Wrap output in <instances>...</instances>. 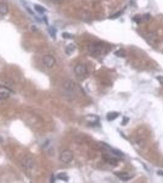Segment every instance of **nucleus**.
I'll return each instance as SVG.
<instances>
[{"instance_id": "obj_23", "label": "nucleus", "mask_w": 163, "mask_h": 183, "mask_svg": "<svg viewBox=\"0 0 163 183\" xmlns=\"http://www.w3.org/2000/svg\"><path fill=\"white\" fill-rule=\"evenodd\" d=\"M157 174L161 176H163V170H158L157 172Z\"/></svg>"}, {"instance_id": "obj_25", "label": "nucleus", "mask_w": 163, "mask_h": 183, "mask_svg": "<svg viewBox=\"0 0 163 183\" xmlns=\"http://www.w3.org/2000/svg\"><path fill=\"white\" fill-rule=\"evenodd\" d=\"M53 1L55 2V3H60L62 1V0H52Z\"/></svg>"}, {"instance_id": "obj_6", "label": "nucleus", "mask_w": 163, "mask_h": 183, "mask_svg": "<svg viewBox=\"0 0 163 183\" xmlns=\"http://www.w3.org/2000/svg\"><path fill=\"white\" fill-rule=\"evenodd\" d=\"M9 7L7 4L0 2V15H5L8 13Z\"/></svg>"}, {"instance_id": "obj_17", "label": "nucleus", "mask_w": 163, "mask_h": 183, "mask_svg": "<svg viewBox=\"0 0 163 183\" xmlns=\"http://www.w3.org/2000/svg\"><path fill=\"white\" fill-rule=\"evenodd\" d=\"M62 37L65 39H70L73 38V35L69 33V32H64L62 33Z\"/></svg>"}, {"instance_id": "obj_1", "label": "nucleus", "mask_w": 163, "mask_h": 183, "mask_svg": "<svg viewBox=\"0 0 163 183\" xmlns=\"http://www.w3.org/2000/svg\"><path fill=\"white\" fill-rule=\"evenodd\" d=\"M88 51L92 55L99 56L101 54L104 52L106 50L104 47V45L99 42H95L91 43L88 45Z\"/></svg>"}, {"instance_id": "obj_20", "label": "nucleus", "mask_w": 163, "mask_h": 183, "mask_svg": "<svg viewBox=\"0 0 163 183\" xmlns=\"http://www.w3.org/2000/svg\"><path fill=\"white\" fill-rule=\"evenodd\" d=\"M133 20H134L135 23H139L141 21V17H139L138 15H136V16H135V17L133 18Z\"/></svg>"}, {"instance_id": "obj_14", "label": "nucleus", "mask_w": 163, "mask_h": 183, "mask_svg": "<svg viewBox=\"0 0 163 183\" xmlns=\"http://www.w3.org/2000/svg\"><path fill=\"white\" fill-rule=\"evenodd\" d=\"M110 152L112 154H113L114 155L117 156V157H121L123 156V153L120 151L119 150H117V149H113V148H110Z\"/></svg>"}, {"instance_id": "obj_22", "label": "nucleus", "mask_w": 163, "mask_h": 183, "mask_svg": "<svg viewBox=\"0 0 163 183\" xmlns=\"http://www.w3.org/2000/svg\"><path fill=\"white\" fill-rule=\"evenodd\" d=\"M150 18V15L149 14H146L144 15V19L145 20H148Z\"/></svg>"}, {"instance_id": "obj_4", "label": "nucleus", "mask_w": 163, "mask_h": 183, "mask_svg": "<svg viewBox=\"0 0 163 183\" xmlns=\"http://www.w3.org/2000/svg\"><path fill=\"white\" fill-rule=\"evenodd\" d=\"M74 72L77 76L82 77L85 76V74L87 73V68L83 63H79L74 67Z\"/></svg>"}, {"instance_id": "obj_13", "label": "nucleus", "mask_w": 163, "mask_h": 183, "mask_svg": "<svg viewBox=\"0 0 163 183\" xmlns=\"http://www.w3.org/2000/svg\"><path fill=\"white\" fill-rule=\"evenodd\" d=\"M48 32H49V34L51 36L52 38H53V39H56V30L55 28L50 26L48 28Z\"/></svg>"}, {"instance_id": "obj_21", "label": "nucleus", "mask_w": 163, "mask_h": 183, "mask_svg": "<svg viewBox=\"0 0 163 183\" xmlns=\"http://www.w3.org/2000/svg\"><path fill=\"white\" fill-rule=\"evenodd\" d=\"M156 79H157V80L159 82V83H160L161 84H163V76H157V77H156Z\"/></svg>"}, {"instance_id": "obj_16", "label": "nucleus", "mask_w": 163, "mask_h": 183, "mask_svg": "<svg viewBox=\"0 0 163 183\" xmlns=\"http://www.w3.org/2000/svg\"><path fill=\"white\" fill-rule=\"evenodd\" d=\"M9 96V94L6 92H0V99H4L7 98Z\"/></svg>"}, {"instance_id": "obj_19", "label": "nucleus", "mask_w": 163, "mask_h": 183, "mask_svg": "<svg viewBox=\"0 0 163 183\" xmlns=\"http://www.w3.org/2000/svg\"><path fill=\"white\" fill-rule=\"evenodd\" d=\"M129 118L128 117H124L123 118V120H122V122H121V125L122 126H124L128 124V123L129 122Z\"/></svg>"}, {"instance_id": "obj_18", "label": "nucleus", "mask_w": 163, "mask_h": 183, "mask_svg": "<svg viewBox=\"0 0 163 183\" xmlns=\"http://www.w3.org/2000/svg\"><path fill=\"white\" fill-rule=\"evenodd\" d=\"M121 15V12H117L115 14H113V15H112L109 18L110 19H115V18H117L118 17H120Z\"/></svg>"}, {"instance_id": "obj_10", "label": "nucleus", "mask_w": 163, "mask_h": 183, "mask_svg": "<svg viewBox=\"0 0 163 183\" xmlns=\"http://www.w3.org/2000/svg\"><path fill=\"white\" fill-rule=\"evenodd\" d=\"M23 165L25 168H31L33 167V161L31 158H27L23 161Z\"/></svg>"}, {"instance_id": "obj_26", "label": "nucleus", "mask_w": 163, "mask_h": 183, "mask_svg": "<svg viewBox=\"0 0 163 183\" xmlns=\"http://www.w3.org/2000/svg\"><path fill=\"white\" fill-rule=\"evenodd\" d=\"M3 137H2L1 136H0V143H3Z\"/></svg>"}, {"instance_id": "obj_12", "label": "nucleus", "mask_w": 163, "mask_h": 183, "mask_svg": "<svg viewBox=\"0 0 163 183\" xmlns=\"http://www.w3.org/2000/svg\"><path fill=\"white\" fill-rule=\"evenodd\" d=\"M34 7V9L36 10V11L40 13V14H44V13H45L47 11L46 9L42 7L40 5H39V4H35Z\"/></svg>"}, {"instance_id": "obj_15", "label": "nucleus", "mask_w": 163, "mask_h": 183, "mask_svg": "<svg viewBox=\"0 0 163 183\" xmlns=\"http://www.w3.org/2000/svg\"><path fill=\"white\" fill-rule=\"evenodd\" d=\"M114 54L115 55H116L118 57H120V58H124L126 56L125 52L122 50H117V51H116L115 52H114Z\"/></svg>"}, {"instance_id": "obj_24", "label": "nucleus", "mask_w": 163, "mask_h": 183, "mask_svg": "<svg viewBox=\"0 0 163 183\" xmlns=\"http://www.w3.org/2000/svg\"><path fill=\"white\" fill-rule=\"evenodd\" d=\"M26 9H27V11H28V12L30 13V14H32V15H33L34 13H33V12L32 10H31V9H30V8H28V7H27V8H26Z\"/></svg>"}, {"instance_id": "obj_5", "label": "nucleus", "mask_w": 163, "mask_h": 183, "mask_svg": "<svg viewBox=\"0 0 163 183\" xmlns=\"http://www.w3.org/2000/svg\"><path fill=\"white\" fill-rule=\"evenodd\" d=\"M116 176L118 178H119L120 179H121L123 181H126L131 179V177L129 176L128 173H125V172H118V173H115Z\"/></svg>"}, {"instance_id": "obj_8", "label": "nucleus", "mask_w": 163, "mask_h": 183, "mask_svg": "<svg viewBox=\"0 0 163 183\" xmlns=\"http://www.w3.org/2000/svg\"><path fill=\"white\" fill-rule=\"evenodd\" d=\"M64 87L66 90L69 92L73 91L74 89V84L73 81H66L64 84Z\"/></svg>"}, {"instance_id": "obj_9", "label": "nucleus", "mask_w": 163, "mask_h": 183, "mask_svg": "<svg viewBox=\"0 0 163 183\" xmlns=\"http://www.w3.org/2000/svg\"><path fill=\"white\" fill-rule=\"evenodd\" d=\"M75 50V46L74 45L73 43H70L68 46L66 47V53L67 54V55H71L74 51Z\"/></svg>"}, {"instance_id": "obj_7", "label": "nucleus", "mask_w": 163, "mask_h": 183, "mask_svg": "<svg viewBox=\"0 0 163 183\" xmlns=\"http://www.w3.org/2000/svg\"><path fill=\"white\" fill-rule=\"evenodd\" d=\"M119 113L117 112H110L107 114V119L108 121H113L119 116Z\"/></svg>"}, {"instance_id": "obj_2", "label": "nucleus", "mask_w": 163, "mask_h": 183, "mask_svg": "<svg viewBox=\"0 0 163 183\" xmlns=\"http://www.w3.org/2000/svg\"><path fill=\"white\" fill-rule=\"evenodd\" d=\"M74 155H73V152L70 150H64L60 155V159L65 164H69L73 161Z\"/></svg>"}, {"instance_id": "obj_3", "label": "nucleus", "mask_w": 163, "mask_h": 183, "mask_svg": "<svg viewBox=\"0 0 163 183\" xmlns=\"http://www.w3.org/2000/svg\"><path fill=\"white\" fill-rule=\"evenodd\" d=\"M42 62L45 66L47 68H52L55 63V59L54 57L49 54L44 56L42 58Z\"/></svg>"}, {"instance_id": "obj_11", "label": "nucleus", "mask_w": 163, "mask_h": 183, "mask_svg": "<svg viewBox=\"0 0 163 183\" xmlns=\"http://www.w3.org/2000/svg\"><path fill=\"white\" fill-rule=\"evenodd\" d=\"M57 178H58V179H60V180L64 181H66V182L68 181L69 180V177L68 176H67V174L66 173H63V172H62V173H60L58 174Z\"/></svg>"}]
</instances>
